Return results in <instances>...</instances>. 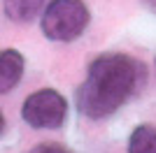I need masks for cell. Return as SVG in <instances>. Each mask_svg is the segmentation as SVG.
I'll use <instances>...</instances> for the list:
<instances>
[{"instance_id": "6da1fadb", "label": "cell", "mask_w": 156, "mask_h": 153, "mask_svg": "<svg viewBox=\"0 0 156 153\" xmlns=\"http://www.w3.org/2000/svg\"><path fill=\"white\" fill-rule=\"evenodd\" d=\"M142 79V65L126 53L98 56L77 90V109L86 118L112 116L133 93Z\"/></svg>"}, {"instance_id": "7a4b0ae2", "label": "cell", "mask_w": 156, "mask_h": 153, "mask_svg": "<svg viewBox=\"0 0 156 153\" xmlns=\"http://www.w3.org/2000/svg\"><path fill=\"white\" fill-rule=\"evenodd\" d=\"M89 19L84 0H51L42 12V35L54 42H72L86 30Z\"/></svg>"}, {"instance_id": "3957f363", "label": "cell", "mask_w": 156, "mask_h": 153, "mask_svg": "<svg viewBox=\"0 0 156 153\" xmlns=\"http://www.w3.org/2000/svg\"><path fill=\"white\" fill-rule=\"evenodd\" d=\"M21 118L35 130H56L68 118V102L54 88L35 90L21 104Z\"/></svg>"}, {"instance_id": "277c9868", "label": "cell", "mask_w": 156, "mask_h": 153, "mask_svg": "<svg viewBox=\"0 0 156 153\" xmlns=\"http://www.w3.org/2000/svg\"><path fill=\"white\" fill-rule=\"evenodd\" d=\"M23 76V56L16 49L0 51V93H9Z\"/></svg>"}, {"instance_id": "5b68a950", "label": "cell", "mask_w": 156, "mask_h": 153, "mask_svg": "<svg viewBox=\"0 0 156 153\" xmlns=\"http://www.w3.org/2000/svg\"><path fill=\"white\" fill-rule=\"evenodd\" d=\"M2 12L16 23H28L44 12V0H2Z\"/></svg>"}, {"instance_id": "8992f818", "label": "cell", "mask_w": 156, "mask_h": 153, "mask_svg": "<svg viewBox=\"0 0 156 153\" xmlns=\"http://www.w3.org/2000/svg\"><path fill=\"white\" fill-rule=\"evenodd\" d=\"M128 153H156V127L154 125H137L130 132Z\"/></svg>"}, {"instance_id": "52a82bcc", "label": "cell", "mask_w": 156, "mask_h": 153, "mask_svg": "<svg viewBox=\"0 0 156 153\" xmlns=\"http://www.w3.org/2000/svg\"><path fill=\"white\" fill-rule=\"evenodd\" d=\"M30 153H75V151L65 148L63 144H37Z\"/></svg>"}, {"instance_id": "ba28073f", "label": "cell", "mask_w": 156, "mask_h": 153, "mask_svg": "<svg viewBox=\"0 0 156 153\" xmlns=\"http://www.w3.org/2000/svg\"><path fill=\"white\" fill-rule=\"evenodd\" d=\"M142 2H144V5H147V7H151V9H154V12H156V0H142Z\"/></svg>"}, {"instance_id": "9c48e42d", "label": "cell", "mask_w": 156, "mask_h": 153, "mask_svg": "<svg viewBox=\"0 0 156 153\" xmlns=\"http://www.w3.org/2000/svg\"><path fill=\"white\" fill-rule=\"evenodd\" d=\"M5 132V116H2V111H0V134Z\"/></svg>"}]
</instances>
